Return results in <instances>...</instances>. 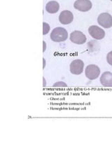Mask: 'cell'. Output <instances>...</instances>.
Listing matches in <instances>:
<instances>
[{"label":"cell","instance_id":"obj_1","mask_svg":"<svg viewBox=\"0 0 112 158\" xmlns=\"http://www.w3.org/2000/svg\"><path fill=\"white\" fill-rule=\"evenodd\" d=\"M50 38L53 42H64L66 40H67L68 32L66 29L63 28V27H56V28L53 29V31H51Z\"/></svg>","mask_w":112,"mask_h":158},{"label":"cell","instance_id":"obj_2","mask_svg":"<svg viewBox=\"0 0 112 158\" xmlns=\"http://www.w3.org/2000/svg\"><path fill=\"white\" fill-rule=\"evenodd\" d=\"M85 75L90 80H96L100 75V68L94 64L88 65L85 70Z\"/></svg>","mask_w":112,"mask_h":158},{"label":"cell","instance_id":"obj_3","mask_svg":"<svg viewBox=\"0 0 112 158\" xmlns=\"http://www.w3.org/2000/svg\"><path fill=\"white\" fill-rule=\"evenodd\" d=\"M97 23L104 28H111L112 27V16L108 13H101L97 18Z\"/></svg>","mask_w":112,"mask_h":158},{"label":"cell","instance_id":"obj_4","mask_svg":"<svg viewBox=\"0 0 112 158\" xmlns=\"http://www.w3.org/2000/svg\"><path fill=\"white\" fill-rule=\"evenodd\" d=\"M74 9L81 12H87L92 7V4L90 0H76L74 4Z\"/></svg>","mask_w":112,"mask_h":158},{"label":"cell","instance_id":"obj_5","mask_svg":"<svg viewBox=\"0 0 112 158\" xmlns=\"http://www.w3.org/2000/svg\"><path fill=\"white\" fill-rule=\"evenodd\" d=\"M84 63L81 59H75L70 64V72L73 75H81L83 71Z\"/></svg>","mask_w":112,"mask_h":158},{"label":"cell","instance_id":"obj_6","mask_svg":"<svg viewBox=\"0 0 112 158\" xmlns=\"http://www.w3.org/2000/svg\"><path fill=\"white\" fill-rule=\"evenodd\" d=\"M70 40L74 44L83 45L86 42L87 38L83 32L80 31H74L70 34Z\"/></svg>","mask_w":112,"mask_h":158},{"label":"cell","instance_id":"obj_7","mask_svg":"<svg viewBox=\"0 0 112 158\" xmlns=\"http://www.w3.org/2000/svg\"><path fill=\"white\" fill-rule=\"evenodd\" d=\"M88 33L95 40H102L105 36V31L101 27L92 25L88 28Z\"/></svg>","mask_w":112,"mask_h":158},{"label":"cell","instance_id":"obj_8","mask_svg":"<svg viewBox=\"0 0 112 158\" xmlns=\"http://www.w3.org/2000/svg\"><path fill=\"white\" fill-rule=\"evenodd\" d=\"M74 20L73 13L68 10H62L59 15L60 23L65 25L72 23Z\"/></svg>","mask_w":112,"mask_h":158},{"label":"cell","instance_id":"obj_9","mask_svg":"<svg viewBox=\"0 0 112 158\" xmlns=\"http://www.w3.org/2000/svg\"><path fill=\"white\" fill-rule=\"evenodd\" d=\"M100 81L102 86L105 87H112V73L106 71L102 73Z\"/></svg>","mask_w":112,"mask_h":158},{"label":"cell","instance_id":"obj_10","mask_svg":"<svg viewBox=\"0 0 112 158\" xmlns=\"http://www.w3.org/2000/svg\"><path fill=\"white\" fill-rule=\"evenodd\" d=\"M60 9V4L56 1H50L46 5V10L48 13L54 14L58 11Z\"/></svg>","mask_w":112,"mask_h":158},{"label":"cell","instance_id":"obj_11","mask_svg":"<svg viewBox=\"0 0 112 158\" xmlns=\"http://www.w3.org/2000/svg\"><path fill=\"white\" fill-rule=\"evenodd\" d=\"M50 31V26L46 23H43V34L46 35Z\"/></svg>","mask_w":112,"mask_h":158},{"label":"cell","instance_id":"obj_12","mask_svg":"<svg viewBox=\"0 0 112 158\" xmlns=\"http://www.w3.org/2000/svg\"><path fill=\"white\" fill-rule=\"evenodd\" d=\"M106 61H107L108 64L112 66V51L109 52L106 56Z\"/></svg>","mask_w":112,"mask_h":158},{"label":"cell","instance_id":"obj_13","mask_svg":"<svg viewBox=\"0 0 112 158\" xmlns=\"http://www.w3.org/2000/svg\"><path fill=\"white\" fill-rule=\"evenodd\" d=\"M53 86L54 87H66L67 84L66 83L62 82V81H58V82L54 84Z\"/></svg>","mask_w":112,"mask_h":158},{"label":"cell","instance_id":"obj_14","mask_svg":"<svg viewBox=\"0 0 112 158\" xmlns=\"http://www.w3.org/2000/svg\"><path fill=\"white\" fill-rule=\"evenodd\" d=\"M43 52H45L46 49V43L43 41Z\"/></svg>","mask_w":112,"mask_h":158},{"label":"cell","instance_id":"obj_15","mask_svg":"<svg viewBox=\"0 0 112 158\" xmlns=\"http://www.w3.org/2000/svg\"><path fill=\"white\" fill-rule=\"evenodd\" d=\"M43 69H44V68H45V65H46V61H45V59H43Z\"/></svg>","mask_w":112,"mask_h":158},{"label":"cell","instance_id":"obj_16","mask_svg":"<svg viewBox=\"0 0 112 158\" xmlns=\"http://www.w3.org/2000/svg\"><path fill=\"white\" fill-rule=\"evenodd\" d=\"M43 86H46V81H45V78H43Z\"/></svg>","mask_w":112,"mask_h":158},{"label":"cell","instance_id":"obj_17","mask_svg":"<svg viewBox=\"0 0 112 158\" xmlns=\"http://www.w3.org/2000/svg\"><path fill=\"white\" fill-rule=\"evenodd\" d=\"M110 1H111V2H112V0H110Z\"/></svg>","mask_w":112,"mask_h":158}]
</instances>
